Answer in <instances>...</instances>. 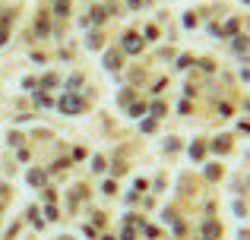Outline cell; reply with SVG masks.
<instances>
[{
    "instance_id": "cell-1",
    "label": "cell",
    "mask_w": 250,
    "mask_h": 240,
    "mask_svg": "<svg viewBox=\"0 0 250 240\" xmlns=\"http://www.w3.org/2000/svg\"><path fill=\"white\" fill-rule=\"evenodd\" d=\"M231 148H234L231 136H215V142H212V152H222V155H228Z\"/></svg>"
},
{
    "instance_id": "cell-2",
    "label": "cell",
    "mask_w": 250,
    "mask_h": 240,
    "mask_svg": "<svg viewBox=\"0 0 250 240\" xmlns=\"http://www.w3.org/2000/svg\"><path fill=\"white\" fill-rule=\"evenodd\" d=\"M234 38H238V41H234L231 48L238 51V54H241V51H247V48H250V35H247V32H241V35H234Z\"/></svg>"
},
{
    "instance_id": "cell-3",
    "label": "cell",
    "mask_w": 250,
    "mask_h": 240,
    "mask_svg": "<svg viewBox=\"0 0 250 240\" xmlns=\"http://www.w3.org/2000/svg\"><path fill=\"white\" fill-rule=\"evenodd\" d=\"M190 155H193V158H203V155H206V142H193V146H190Z\"/></svg>"
},
{
    "instance_id": "cell-4",
    "label": "cell",
    "mask_w": 250,
    "mask_h": 240,
    "mask_svg": "<svg viewBox=\"0 0 250 240\" xmlns=\"http://www.w3.org/2000/svg\"><path fill=\"white\" fill-rule=\"evenodd\" d=\"M203 234H206V237H219L222 234V224H215V222L206 224V231H203Z\"/></svg>"
},
{
    "instance_id": "cell-5",
    "label": "cell",
    "mask_w": 250,
    "mask_h": 240,
    "mask_svg": "<svg viewBox=\"0 0 250 240\" xmlns=\"http://www.w3.org/2000/svg\"><path fill=\"white\" fill-rule=\"evenodd\" d=\"M124 48H127V51H140V41H136V35H127V41H124Z\"/></svg>"
},
{
    "instance_id": "cell-6",
    "label": "cell",
    "mask_w": 250,
    "mask_h": 240,
    "mask_svg": "<svg viewBox=\"0 0 250 240\" xmlns=\"http://www.w3.org/2000/svg\"><path fill=\"white\" fill-rule=\"evenodd\" d=\"M206 177H209V180H219V177H222V165H219V167H215V165L206 167Z\"/></svg>"
},
{
    "instance_id": "cell-7",
    "label": "cell",
    "mask_w": 250,
    "mask_h": 240,
    "mask_svg": "<svg viewBox=\"0 0 250 240\" xmlns=\"http://www.w3.org/2000/svg\"><path fill=\"white\" fill-rule=\"evenodd\" d=\"M190 63H193V57H187V54H184V57H181V60H177V67H181V70H184V67H190Z\"/></svg>"
},
{
    "instance_id": "cell-8",
    "label": "cell",
    "mask_w": 250,
    "mask_h": 240,
    "mask_svg": "<svg viewBox=\"0 0 250 240\" xmlns=\"http://www.w3.org/2000/svg\"><path fill=\"white\" fill-rule=\"evenodd\" d=\"M238 240H250V231H241V234H238Z\"/></svg>"
},
{
    "instance_id": "cell-9",
    "label": "cell",
    "mask_w": 250,
    "mask_h": 240,
    "mask_svg": "<svg viewBox=\"0 0 250 240\" xmlns=\"http://www.w3.org/2000/svg\"><path fill=\"white\" fill-rule=\"evenodd\" d=\"M241 129H244V133H250V120L244 123V120H241Z\"/></svg>"
},
{
    "instance_id": "cell-10",
    "label": "cell",
    "mask_w": 250,
    "mask_h": 240,
    "mask_svg": "<svg viewBox=\"0 0 250 240\" xmlns=\"http://www.w3.org/2000/svg\"><path fill=\"white\" fill-rule=\"evenodd\" d=\"M244 3H250V0H244Z\"/></svg>"
}]
</instances>
